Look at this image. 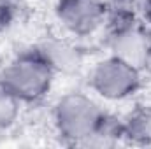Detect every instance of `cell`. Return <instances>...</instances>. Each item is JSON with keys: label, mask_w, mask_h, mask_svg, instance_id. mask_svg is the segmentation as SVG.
<instances>
[{"label": "cell", "mask_w": 151, "mask_h": 149, "mask_svg": "<svg viewBox=\"0 0 151 149\" xmlns=\"http://www.w3.org/2000/svg\"><path fill=\"white\" fill-rule=\"evenodd\" d=\"M56 133L69 144H95L121 135V123H114L88 95L72 91L63 95L53 109Z\"/></svg>", "instance_id": "1"}, {"label": "cell", "mask_w": 151, "mask_h": 149, "mask_svg": "<svg viewBox=\"0 0 151 149\" xmlns=\"http://www.w3.org/2000/svg\"><path fill=\"white\" fill-rule=\"evenodd\" d=\"M56 70L39 49L25 51L0 70V88L21 104L40 102L53 88Z\"/></svg>", "instance_id": "2"}, {"label": "cell", "mask_w": 151, "mask_h": 149, "mask_svg": "<svg viewBox=\"0 0 151 149\" xmlns=\"http://www.w3.org/2000/svg\"><path fill=\"white\" fill-rule=\"evenodd\" d=\"M142 84V69L109 54L90 72V88L104 100L119 102L134 97Z\"/></svg>", "instance_id": "3"}, {"label": "cell", "mask_w": 151, "mask_h": 149, "mask_svg": "<svg viewBox=\"0 0 151 149\" xmlns=\"http://www.w3.org/2000/svg\"><path fill=\"white\" fill-rule=\"evenodd\" d=\"M55 12L62 28L76 37L91 35L107 18V9L99 0H58Z\"/></svg>", "instance_id": "4"}, {"label": "cell", "mask_w": 151, "mask_h": 149, "mask_svg": "<svg viewBox=\"0 0 151 149\" xmlns=\"http://www.w3.org/2000/svg\"><path fill=\"white\" fill-rule=\"evenodd\" d=\"M40 51L46 54V58L49 60V63L53 65V69L58 70H74L79 67V54L77 49L72 46H69L67 42H47L40 47Z\"/></svg>", "instance_id": "5"}, {"label": "cell", "mask_w": 151, "mask_h": 149, "mask_svg": "<svg viewBox=\"0 0 151 149\" xmlns=\"http://www.w3.org/2000/svg\"><path fill=\"white\" fill-rule=\"evenodd\" d=\"M121 135L148 142L151 139V109H139L130 114V117L121 123Z\"/></svg>", "instance_id": "6"}, {"label": "cell", "mask_w": 151, "mask_h": 149, "mask_svg": "<svg viewBox=\"0 0 151 149\" xmlns=\"http://www.w3.org/2000/svg\"><path fill=\"white\" fill-rule=\"evenodd\" d=\"M21 105L23 104L18 98H14L11 93L0 88V132H5L16 123Z\"/></svg>", "instance_id": "7"}, {"label": "cell", "mask_w": 151, "mask_h": 149, "mask_svg": "<svg viewBox=\"0 0 151 149\" xmlns=\"http://www.w3.org/2000/svg\"><path fill=\"white\" fill-rule=\"evenodd\" d=\"M14 12H16V9H14L12 0H0V32L5 30L12 23Z\"/></svg>", "instance_id": "8"}, {"label": "cell", "mask_w": 151, "mask_h": 149, "mask_svg": "<svg viewBox=\"0 0 151 149\" xmlns=\"http://www.w3.org/2000/svg\"><path fill=\"white\" fill-rule=\"evenodd\" d=\"M142 72L151 75V39H150V44H148V49H146L144 62H142Z\"/></svg>", "instance_id": "9"}, {"label": "cell", "mask_w": 151, "mask_h": 149, "mask_svg": "<svg viewBox=\"0 0 151 149\" xmlns=\"http://www.w3.org/2000/svg\"><path fill=\"white\" fill-rule=\"evenodd\" d=\"M107 11H111V9H116V7H121V5H127L128 4V0H99Z\"/></svg>", "instance_id": "10"}, {"label": "cell", "mask_w": 151, "mask_h": 149, "mask_svg": "<svg viewBox=\"0 0 151 149\" xmlns=\"http://www.w3.org/2000/svg\"><path fill=\"white\" fill-rule=\"evenodd\" d=\"M142 14H144V23L151 28V0H142Z\"/></svg>", "instance_id": "11"}]
</instances>
